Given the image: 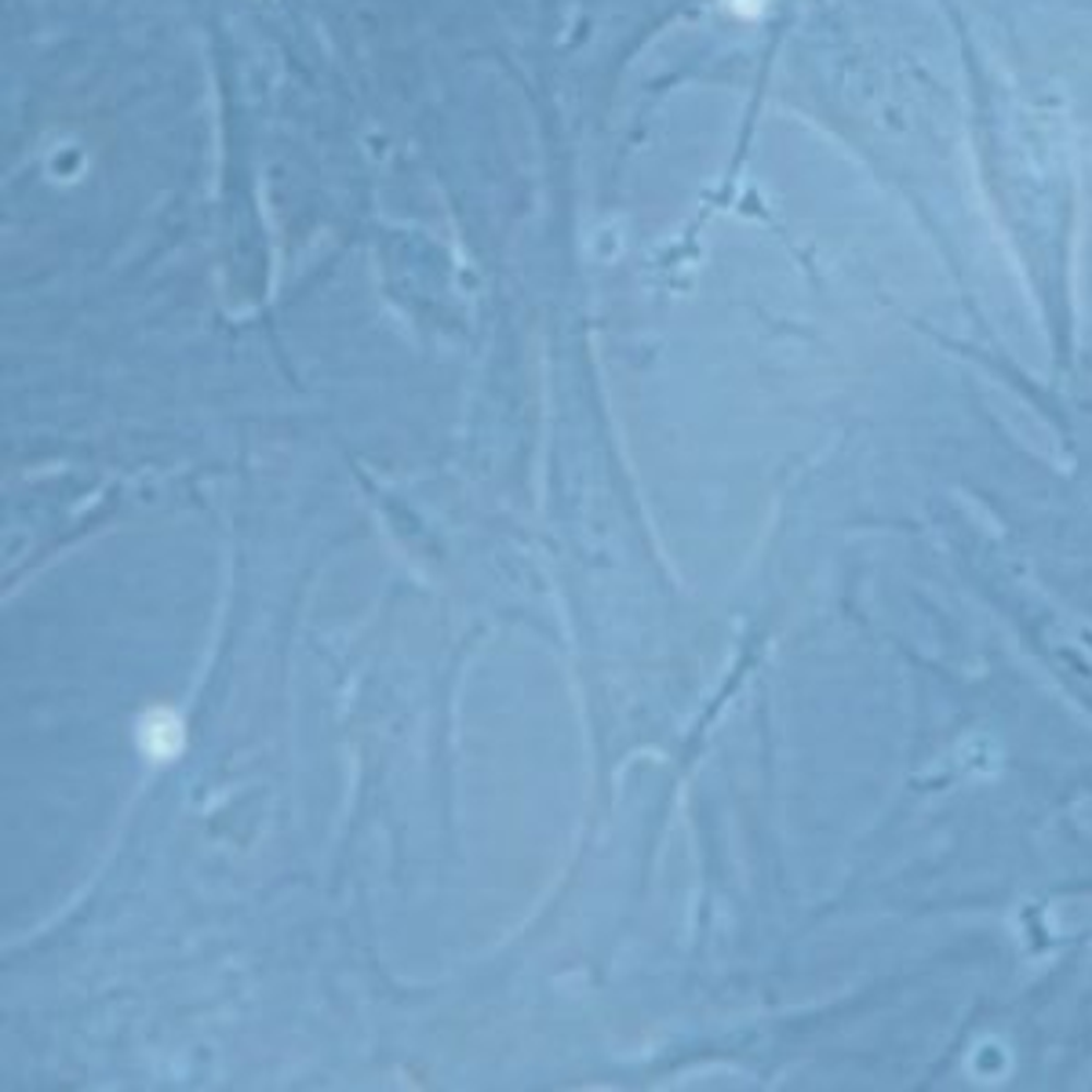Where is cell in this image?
Returning a JSON list of instances; mask_svg holds the SVG:
<instances>
[{"instance_id":"obj_1","label":"cell","mask_w":1092,"mask_h":1092,"mask_svg":"<svg viewBox=\"0 0 1092 1092\" xmlns=\"http://www.w3.org/2000/svg\"><path fill=\"white\" fill-rule=\"evenodd\" d=\"M182 743L179 721H175L168 710H153V714L142 721V747H146L153 758H171Z\"/></svg>"}]
</instances>
